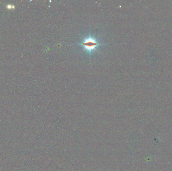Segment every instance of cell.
I'll list each match as a JSON object with an SVG mask.
<instances>
[{
	"label": "cell",
	"mask_w": 172,
	"mask_h": 171,
	"mask_svg": "<svg viewBox=\"0 0 172 171\" xmlns=\"http://www.w3.org/2000/svg\"><path fill=\"white\" fill-rule=\"evenodd\" d=\"M109 44H104V43H100L99 42L97 38L94 37L91 35L90 29L89 35L88 37L83 38L82 41L79 43H75L71 45H77L82 46L84 48L83 51H86L89 54L90 57L92 52L97 51V48L99 47L100 45H108Z\"/></svg>",
	"instance_id": "obj_1"
}]
</instances>
